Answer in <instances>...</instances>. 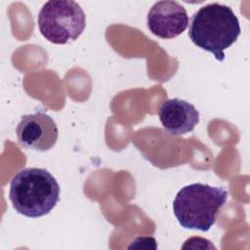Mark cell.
Listing matches in <instances>:
<instances>
[{
	"mask_svg": "<svg viewBox=\"0 0 250 250\" xmlns=\"http://www.w3.org/2000/svg\"><path fill=\"white\" fill-rule=\"evenodd\" d=\"M239 21L227 5L211 3L201 7L191 18L188 36L200 49L210 52L217 61L225 60L224 51L240 35Z\"/></svg>",
	"mask_w": 250,
	"mask_h": 250,
	"instance_id": "6da1fadb",
	"label": "cell"
},
{
	"mask_svg": "<svg viewBox=\"0 0 250 250\" xmlns=\"http://www.w3.org/2000/svg\"><path fill=\"white\" fill-rule=\"evenodd\" d=\"M60 192V186L49 171L31 167L21 169L12 178L9 198L18 213L39 218L55 208Z\"/></svg>",
	"mask_w": 250,
	"mask_h": 250,
	"instance_id": "7a4b0ae2",
	"label": "cell"
},
{
	"mask_svg": "<svg viewBox=\"0 0 250 250\" xmlns=\"http://www.w3.org/2000/svg\"><path fill=\"white\" fill-rule=\"evenodd\" d=\"M229 192L206 184H190L182 188L173 201V212L179 224L188 229L208 231L215 224Z\"/></svg>",
	"mask_w": 250,
	"mask_h": 250,
	"instance_id": "3957f363",
	"label": "cell"
},
{
	"mask_svg": "<svg viewBox=\"0 0 250 250\" xmlns=\"http://www.w3.org/2000/svg\"><path fill=\"white\" fill-rule=\"evenodd\" d=\"M85 26V13L75 1H48L38 14L40 33L54 44L62 45L75 41L82 34Z\"/></svg>",
	"mask_w": 250,
	"mask_h": 250,
	"instance_id": "277c9868",
	"label": "cell"
},
{
	"mask_svg": "<svg viewBox=\"0 0 250 250\" xmlns=\"http://www.w3.org/2000/svg\"><path fill=\"white\" fill-rule=\"evenodd\" d=\"M19 144L27 149L47 151L58 141L59 130L54 119L43 111L23 115L16 129Z\"/></svg>",
	"mask_w": 250,
	"mask_h": 250,
	"instance_id": "5b68a950",
	"label": "cell"
},
{
	"mask_svg": "<svg viewBox=\"0 0 250 250\" xmlns=\"http://www.w3.org/2000/svg\"><path fill=\"white\" fill-rule=\"evenodd\" d=\"M188 16L183 5L176 1H158L147 14V27L152 34L171 39L182 34L188 27Z\"/></svg>",
	"mask_w": 250,
	"mask_h": 250,
	"instance_id": "8992f818",
	"label": "cell"
},
{
	"mask_svg": "<svg viewBox=\"0 0 250 250\" xmlns=\"http://www.w3.org/2000/svg\"><path fill=\"white\" fill-rule=\"evenodd\" d=\"M158 116L163 128L173 136L191 132L199 122V112L195 106L178 98L164 101Z\"/></svg>",
	"mask_w": 250,
	"mask_h": 250,
	"instance_id": "52a82bcc",
	"label": "cell"
}]
</instances>
